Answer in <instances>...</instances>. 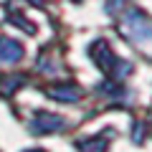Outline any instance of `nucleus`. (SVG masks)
Wrapping results in <instances>:
<instances>
[{"label": "nucleus", "mask_w": 152, "mask_h": 152, "mask_svg": "<svg viewBox=\"0 0 152 152\" xmlns=\"http://www.w3.org/2000/svg\"><path fill=\"white\" fill-rule=\"evenodd\" d=\"M64 127V119L61 117H53V114H41L36 122H33V132H53Z\"/></svg>", "instance_id": "1"}, {"label": "nucleus", "mask_w": 152, "mask_h": 152, "mask_svg": "<svg viewBox=\"0 0 152 152\" xmlns=\"http://www.w3.org/2000/svg\"><path fill=\"white\" fill-rule=\"evenodd\" d=\"M20 56H23V48L15 41H10V38L0 41V61H18Z\"/></svg>", "instance_id": "2"}, {"label": "nucleus", "mask_w": 152, "mask_h": 152, "mask_svg": "<svg viewBox=\"0 0 152 152\" xmlns=\"http://www.w3.org/2000/svg\"><path fill=\"white\" fill-rule=\"evenodd\" d=\"M107 150V142L102 137H94V140H86L84 145H79V152H104Z\"/></svg>", "instance_id": "3"}, {"label": "nucleus", "mask_w": 152, "mask_h": 152, "mask_svg": "<svg viewBox=\"0 0 152 152\" xmlns=\"http://www.w3.org/2000/svg\"><path fill=\"white\" fill-rule=\"evenodd\" d=\"M51 96L64 99V102H74V99H79V91L76 89H51Z\"/></svg>", "instance_id": "4"}]
</instances>
